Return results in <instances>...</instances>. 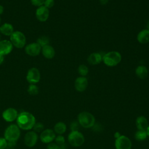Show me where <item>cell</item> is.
Wrapping results in <instances>:
<instances>
[{"instance_id": "obj_16", "label": "cell", "mask_w": 149, "mask_h": 149, "mask_svg": "<svg viewBox=\"0 0 149 149\" xmlns=\"http://www.w3.org/2000/svg\"><path fill=\"white\" fill-rule=\"evenodd\" d=\"M41 51L43 56L47 59H52L55 55V51L54 48L49 44L42 47Z\"/></svg>"}, {"instance_id": "obj_38", "label": "cell", "mask_w": 149, "mask_h": 149, "mask_svg": "<svg viewBox=\"0 0 149 149\" xmlns=\"http://www.w3.org/2000/svg\"><path fill=\"white\" fill-rule=\"evenodd\" d=\"M146 132H147V136H149V125H148V126L146 130Z\"/></svg>"}, {"instance_id": "obj_3", "label": "cell", "mask_w": 149, "mask_h": 149, "mask_svg": "<svg viewBox=\"0 0 149 149\" xmlns=\"http://www.w3.org/2000/svg\"><path fill=\"white\" fill-rule=\"evenodd\" d=\"M122 60L120 54L115 51H112L106 53L102 56V61L104 64L109 67H113L118 65Z\"/></svg>"}, {"instance_id": "obj_41", "label": "cell", "mask_w": 149, "mask_h": 149, "mask_svg": "<svg viewBox=\"0 0 149 149\" xmlns=\"http://www.w3.org/2000/svg\"><path fill=\"white\" fill-rule=\"evenodd\" d=\"M0 41H1V36H0Z\"/></svg>"}, {"instance_id": "obj_29", "label": "cell", "mask_w": 149, "mask_h": 149, "mask_svg": "<svg viewBox=\"0 0 149 149\" xmlns=\"http://www.w3.org/2000/svg\"><path fill=\"white\" fill-rule=\"evenodd\" d=\"M79 126H80L78 122V121H76L74 120L73 122H71L70 125V128L71 131H77L78 130L79 128Z\"/></svg>"}, {"instance_id": "obj_6", "label": "cell", "mask_w": 149, "mask_h": 149, "mask_svg": "<svg viewBox=\"0 0 149 149\" xmlns=\"http://www.w3.org/2000/svg\"><path fill=\"white\" fill-rule=\"evenodd\" d=\"M69 144L73 147H80L84 142V137L81 133L77 131H71L68 137Z\"/></svg>"}, {"instance_id": "obj_20", "label": "cell", "mask_w": 149, "mask_h": 149, "mask_svg": "<svg viewBox=\"0 0 149 149\" xmlns=\"http://www.w3.org/2000/svg\"><path fill=\"white\" fill-rule=\"evenodd\" d=\"M0 32L6 36H10V35L14 32V28L12 24L5 23L0 26Z\"/></svg>"}, {"instance_id": "obj_37", "label": "cell", "mask_w": 149, "mask_h": 149, "mask_svg": "<svg viewBox=\"0 0 149 149\" xmlns=\"http://www.w3.org/2000/svg\"><path fill=\"white\" fill-rule=\"evenodd\" d=\"M120 136V133H119V132H116L115 134H114V137H115V139H117L118 137H119V136Z\"/></svg>"}, {"instance_id": "obj_40", "label": "cell", "mask_w": 149, "mask_h": 149, "mask_svg": "<svg viewBox=\"0 0 149 149\" xmlns=\"http://www.w3.org/2000/svg\"><path fill=\"white\" fill-rule=\"evenodd\" d=\"M0 23H1V18H0Z\"/></svg>"}, {"instance_id": "obj_19", "label": "cell", "mask_w": 149, "mask_h": 149, "mask_svg": "<svg viewBox=\"0 0 149 149\" xmlns=\"http://www.w3.org/2000/svg\"><path fill=\"white\" fill-rule=\"evenodd\" d=\"M137 40L140 44H146L149 42V30L143 29L141 30L137 36Z\"/></svg>"}, {"instance_id": "obj_25", "label": "cell", "mask_w": 149, "mask_h": 149, "mask_svg": "<svg viewBox=\"0 0 149 149\" xmlns=\"http://www.w3.org/2000/svg\"><path fill=\"white\" fill-rule=\"evenodd\" d=\"M27 92L30 95H36L38 94V87L34 84H30L27 88Z\"/></svg>"}, {"instance_id": "obj_9", "label": "cell", "mask_w": 149, "mask_h": 149, "mask_svg": "<svg viewBox=\"0 0 149 149\" xmlns=\"http://www.w3.org/2000/svg\"><path fill=\"white\" fill-rule=\"evenodd\" d=\"M56 137L55 133L51 129H47L44 130L40 134V140L45 144H49L52 143Z\"/></svg>"}, {"instance_id": "obj_18", "label": "cell", "mask_w": 149, "mask_h": 149, "mask_svg": "<svg viewBox=\"0 0 149 149\" xmlns=\"http://www.w3.org/2000/svg\"><path fill=\"white\" fill-rule=\"evenodd\" d=\"M87 61L90 65H98L102 61V56L99 52H93L88 56Z\"/></svg>"}, {"instance_id": "obj_35", "label": "cell", "mask_w": 149, "mask_h": 149, "mask_svg": "<svg viewBox=\"0 0 149 149\" xmlns=\"http://www.w3.org/2000/svg\"><path fill=\"white\" fill-rule=\"evenodd\" d=\"M4 61V56L0 54V65H1Z\"/></svg>"}, {"instance_id": "obj_5", "label": "cell", "mask_w": 149, "mask_h": 149, "mask_svg": "<svg viewBox=\"0 0 149 149\" xmlns=\"http://www.w3.org/2000/svg\"><path fill=\"white\" fill-rule=\"evenodd\" d=\"M10 40L12 45L17 48H23L26 42L24 34L19 31H14L10 36Z\"/></svg>"}, {"instance_id": "obj_13", "label": "cell", "mask_w": 149, "mask_h": 149, "mask_svg": "<svg viewBox=\"0 0 149 149\" xmlns=\"http://www.w3.org/2000/svg\"><path fill=\"white\" fill-rule=\"evenodd\" d=\"M49 9L44 5L38 7L36 10V18L41 22H44L47 20L49 17Z\"/></svg>"}, {"instance_id": "obj_30", "label": "cell", "mask_w": 149, "mask_h": 149, "mask_svg": "<svg viewBox=\"0 0 149 149\" xmlns=\"http://www.w3.org/2000/svg\"><path fill=\"white\" fill-rule=\"evenodd\" d=\"M8 146V143L5 137H0V149H6Z\"/></svg>"}, {"instance_id": "obj_39", "label": "cell", "mask_w": 149, "mask_h": 149, "mask_svg": "<svg viewBox=\"0 0 149 149\" xmlns=\"http://www.w3.org/2000/svg\"><path fill=\"white\" fill-rule=\"evenodd\" d=\"M147 29L149 30V20H148V22L147 23Z\"/></svg>"}, {"instance_id": "obj_2", "label": "cell", "mask_w": 149, "mask_h": 149, "mask_svg": "<svg viewBox=\"0 0 149 149\" xmlns=\"http://www.w3.org/2000/svg\"><path fill=\"white\" fill-rule=\"evenodd\" d=\"M20 136V128L15 124H12L8 126L4 132V137L7 140L8 144H15Z\"/></svg>"}, {"instance_id": "obj_17", "label": "cell", "mask_w": 149, "mask_h": 149, "mask_svg": "<svg viewBox=\"0 0 149 149\" xmlns=\"http://www.w3.org/2000/svg\"><path fill=\"white\" fill-rule=\"evenodd\" d=\"M136 125L138 130H146L148 126V120L145 116H139L136 118Z\"/></svg>"}, {"instance_id": "obj_22", "label": "cell", "mask_w": 149, "mask_h": 149, "mask_svg": "<svg viewBox=\"0 0 149 149\" xmlns=\"http://www.w3.org/2000/svg\"><path fill=\"white\" fill-rule=\"evenodd\" d=\"M66 130V125L65 123L62 122H59L56 123L54 127V131L55 133L62 135Z\"/></svg>"}, {"instance_id": "obj_4", "label": "cell", "mask_w": 149, "mask_h": 149, "mask_svg": "<svg viewBox=\"0 0 149 149\" xmlns=\"http://www.w3.org/2000/svg\"><path fill=\"white\" fill-rule=\"evenodd\" d=\"M77 121L80 126L84 128H91L95 123V119L93 114L88 112L83 111L78 115Z\"/></svg>"}, {"instance_id": "obj_27", "label": "cell", "mask_w": 149, "mask_h": 149, "mask_svg": "<svg viewBox=\"0 0 149 149\" xmlns=\"http://www.w3.org/2000/svg\"><path fill=\"white\" fill-rule=\"evenodd\" d=\"M44 126L43 125V123H42L41 122H36L33 129V131L35 132L36 133H39V132H42L44 129Z\"/></svg>"}, {"instance_id": "obj_11", "label": "cell", "mask_w": 149, "mask_h": 149, "mask_svg": "<svg viewBox=\"0 0 149 149\" xmlns=\"http://www.w3.org/2000/svg\"><path fill=\"white\" fill-rule=\"evenodd\" d=\"M41 49V47L37 42H32L26 46L25 52L30 56H36L40 54Z\"/></svg>"}, {"instance_id": "obj_31", "label": "cell", "mask_w": 149, "mask_h": 149, "mask_svg": "<svg viewBox=\"0 0 149 149\" xmlns=\"http://www.w3.org/2000/svg\"><path fill=\"white\" fill-rule=\"evenodd\" d=\"M54 4H55L54 0H45L44 3V6L49 9L52 8Z\"/></svg>"}, {"instance_id": "obj_33", "label": "cell", "mask_w": 149, "mask_h": 149, "mask_svg": "<svg viewBox=\"0 0 149 149\" xmlns=\"http://www.w3.org/2000/svg\"><path fill=\"white\" fill-rule=\"evenodd\" d=\"M47 149H62L61 146L55 143H50L47 146Z\"/></svg>"}, {"instance_id": "obj_28", "label": "cell", "mask_w": 149, "mask_h": 149, "mask_svg": "<svg viewBox=\"0 0 149 149\" xmlns=\"http://www.w3.org/2000/svg\"><path fill=\"white\" fill-rule=\"evenodd\" d=\"M55 143L60 146L65 144V140L64 137L62 135H58L57 136H56L55 139Z\"/></svg>"}, {"instance_id": "obj_24", "label": "cell", "mask_w": 149, "mask_h": 149, "mask_svg": "<svg viewBox=\"0 0 149 149\" xmlns=\"http://www.w3.org/2000/svg\"><path fill=\"white\" fill-rule=\"evenodd\" d=\"M49 38L45 36H42L40 37L37 40V42L41 47V48L43 47L45 45H48L49 44Z\"/></svg>"}, {"instance_id": "obj_8", "label": "cell", "mask_w": 149, "mask_h": 149, "mask_svg": "<svg viewBox=\"0 0 149 149\" xmlns=\"http://www.w3.org/2000/svg\"><path fill=\"white\" fill-rule=\"evenodd\" d=\"M40 73L39 70L36 68H30L27 73L26 80L30 84H36L40 80Z\"/></svg>"}, {"instance_id": "obj_32", "label": "cell", "mask_w": 149, "mask_h": 149, "mask_svg": "<svg viewBox=\"0 0 149 149\" xmlns=\"http://www.w3.org/2000/svg\"><path fill=\"white\" fill-rule=\"evenodd\" d=\"M31 3L37 7H40L41 6L44 5V3L45 0H30Z\"/></svg>"}, {"instance_id": "obj_15", "label": "cell", "mask_w": 149, "mask_h": 149, "mask_svg": "<svg viewBox=\"0 0 149 149\" xmlns=\"http://www.w3.org/2000/svg\"><path fill=\"white\" fill-rule=\"evenodd\" d=\"M13 45L9 40L0 41V54L4 56L10 54L13 49Z\"/></svg>"}, {"instance_id": "obj_23", "label": "cell", "mask_w": 149, "mask_h": 149, "mask_svg": "<svg viewBox=\"0 0 149 149\" xmlns=\"http://www.w3.org/2000/svg\"><path fill=\"white\" fill-rule=\"evenodd\" d=\"M146 130H137L134 134V138L137 141H143L147 137Z\"/></svg>"}, {"instance_id": "obj_1", "label": "cell", "mask_w": 149, "mask_h": 149, "mask_svg": "<svg viewBox=\"0 0 149 149\" xmlns=\"http://www.w3.org/2000/svg\"><path fill=\"white\" fill-rule=\"evenodd\" d=\"M16 122L17 125L20 129L29 130L33 129L36 123V118L30 112L23 111L18 114Z\"/></svg>"}, {"instance_id": "obj_21", "label": "cell", "mask_w": 149, "mask_h": 149, "mask_svg": "<svg viewBox=\"0 0 149 149\" xmlns=\"http://www.w3.org/2000/svg\"><path fill=\"white\" fill-rule=\"evenodd\" d=\"M148 69L146 66L144 65L138 66L135 70V73L136 76L140 79H144L147 77Z\"/></svg>"}, {"instance_id": "obj_14", "label": "cell", "mask_w": 149, "mask_h": 149, "mask_svg": "<svg viewBox=\"0 0 149 149\" xmlns=\"http://www.w3.org/2000/svg\"><path fill=\"white\" fill-rule=\"evenodd\" d=\"M88 80L86 77L80 76L76 79L74 81V88L79 92L84 91L87 87Z\"/></svg>"}, {"instance_id": "obj_26", "label": "cell", "mask_w": 149, "mask_h": 149, "mask_svg": "<svg viewBox=\"0 0 149 149\" xmlns=\"http://www.w3.org/2000/svg\"><path fill=\"white\" fill-rule=\"evenodd\" d=\"M78 72L81 76L85 77L88 73V68L85 65H80L78 67Z\"/></svg>"}, {"instance_id": "obj_10", "label": "cell", "mask_w": 149, "mask_h": 149, "mask_svg": "<svg viewBox=\"0 0 149 149\" xmlns=\"http://www.w3.org/2000/svg\"><path fill=\"white\" fill-rule=\"evenodd\" d=\"M38 138L37 133L33 130L29 131L26 133L24 137V144L29 147H34L37 143Z\"/></svg>"}, {"instance_id": "obj_34", "label": "cell", "mask_w": 149, "mask_h": 149, "mask_svg": "<svg viewBox=\"0 0 149 149\" xmlns=\"http://www.w3.org/2000/svg\"><path fill=\"white\" fill-rule=\"evenodd\" d=\"M109 0H100V2L101 5H105L106 4L108 3Z\"/></svg>"}, {"instance_id": "obj_7", "label": "cell", "mask_w": 149, "mask_h": 149, "mask_svg": "<svg viewBox=\"0 0 149 149\" xmlns=\"http://www.w3.org/2000/svg\"><path fill=\"white\" fill-rule=\"evenodd\" d=\"M132 141L126 136L120 135L116 139L115 141V147L116 149H131Z\"/></svg>"}, {"instance_id": "obj_12", "label": "cell", "mask_w": 149, "mask_h": 149, "mask_svg": "<svg viewBox=\"0 0 149 149\" xmlns=\"http://www.w3.org/2000/svg\"><path fill=\"white\" fill-rule=\"evenodd\" d=\"M18 114V112L16 109L13 108H8L2 112V116L5 121L12 122L15 120H16Z\"/></svg>"}, {"instance_id": "obj_36", "label": "cell", "mask_w": 149, "mask_h": 149, "mask_svg": "<svg viewBox=\"0 0 149 149\" xmlns=\"http://www.w3.org/2000/svg\"><path fill=\"white\" fill-rule=\"evenodd\" d=\"M3 10H4V8H3V6L1 5H0V15L3 13Z\"/></svg>"}]
</instances>
